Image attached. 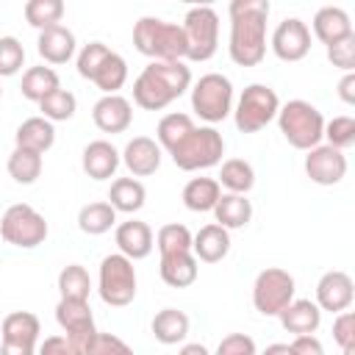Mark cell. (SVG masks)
Listing matches in <instances>:
<instances>
[{
  "label": "cell",
  "instance_id": "9c48e42d",
  "mask_svg": "<svg viewBox=\"0 0 355 355\" xmlns=\"http://www.w3.org/2000/svg\"><path fill=\"white\" fill-rule=\"evenodd\" d=\"M186 61H208L219 47V14L211 6H191L183 17Z\"/></svg>",
  "mask_w": 355,
  "mask_h": 355
},
{
  "label": "cell",
  "instance_id": "f1b7e54d",
  "mask_svg": "<svg viewBox=\"0 0 355 355\" xmlns=\"http://www.w3.org/2000/svg\"><path fill=\"white\" fill-rule=\"evenodd\" d=\"M189 324H191V322H189V316H186L183 311H178V308H161V311L153 316L150 330H153L155 341L172 347V344L186 341V336H189Z\"/></svg>",
  "mask_w": 355,
  "mask_h": 355
},
{
  "label": "cell",
  "instance_id": "f5cc1de1",
  "mask_svg": "<svg viewBox=\"0 0 355 355\" xmlns=\"http://www.w3.org/2000/svg\"><path fill=\"white\" fill-rule=\"evenodd\" d=\"M178 355H211V352H208V347H205V344H200V341H191V344H183Z\"/></svg>",
  "mask_w": 355,
  "mask_h": 355
},
{
  "label": "cell",
  "instance_id": "ba28073f",
  "mask_svg": "<svg viewBox=\"0 0 355 355\" xmlns=\"http://www.w3.org/2000/svg\"><path fill=\"white\" fill-rule=\"evenodd\" d=\"M97 294L111 308H125L136 297V266L122 252H111L100 261Z\"/></svg>",
  "mask_w": 355,
  "mask_h": 355
},
{
  "label": "cell",
  "instance_id": "f35d334b",
  "mask_svg": "<svg viewBox=\"0 0 355 355\" xmlns=\"http://www.w3.org/2000/svg\"><path fill=\"white\" fill-rule=\"evenodd\" d=\"M191 230L180 222H169L155 233V247L161 255H172V252H191Z\"/></svg>",
  "mask_w": 355,
  "mask_h": 355
},
{
  "label": "cell",
  "instance_id": "4316f807",
  "mask_svg": "<svg viewBox=\"0 0 355 355\" xmlns=\"http://www.w3.org/2000/svg\"><path fill=\"white\" fill-rule=\"evenodd\" d=\"M214 219L219 227L225 230H239V227H247L250 219H252V202L247 200V194H222L219 202L214 205Z\"/></svg>",
  "mask_w": 355,
  "mask_h": 355
},
{
  "label": "cell",
  "instance_id": "f546056e",
  "mask_svg": "<svg viewBox=\"0 0 355 355\" xmlns=\"http://www.w3.org/2000/svg\"><path fill=\"white\" fill-rule=\"evenodd\" d=\"M222 197V186L216 183V178H191L186 186H183V205L194 214H208L214 211V205L219 202Z\"/></svg>",
  "mask_w": 355,
  "mask_h": 355
},
{
  "label": "cell",
  "instance_id": "7bdbcfd3",
  "mask_svg": "<svg viewBox=\"0 0 355 355\" xmlns=\"http://www.w3.org/2000/svg\"><path fill=\"white\" fill-rule=\"evenodd\" d=\"M108 53H111V47H105L103 42H89V44H83L80 53H78V58H75L78 75H80L83 80H92V75L97 72V67L103 64V58H105Z\"/></svg>",
  "mask_w": 355,
  "mask_h": 355
},
{
  "label": "cell",
  "instance_id": "b9f144b4",
  "mask_svg": "<svg viewBox=\"0 0 355 355\" xmlns=\"http://www.w3.org/2000/svg\"><path fill=\"white\" fill-rule=\"evenodd\" d=\"M25 67V47L17 36H0V78H14Z\"/></svg>",
  "mask_w": 355,
  "mask_h": 355
},
{
  "label": "cell",
  "instance_id": "836d02e7",
  "mask_svg": "<svg viewBox=\"0 0 355 355\" xmlns=\"http://www.w3.org/2000/svg\"><path fill=\"white\" fill-rule=\"evenodd\" d=\"M116 225V211L100 200V202H89L78 211V227L86 233V236H103L108 233L111 227Z\"/></svg>",
  "mask_w": 355,
  "mask_h": 355
},
{
  "label": "cell",
  "instance_id": "4dcf8cb0",
  "mask_svg": "<svg viewBox=\"0 0 355 355\" xmlns=\"http://www.w3.org/2000/svg\"><path fill=\"white\" fill-rule=\"evenodd\" d=\"M55 89H61L58 72H55L53 67H44V64H39V67H28L25 75H22V83H19L22 97L31 100V103H36V105H39L47 94H53Z\"/></svg>",
  "mask_w": 355,
  "mask_h": 355
},
{
  "label": "cell",
  "instance_id": "8fae6325",
  "mask_svg": "<svg viewBox=\"0 0 355 355\" xmlns=\"http://www.w3.org/2000/svg\"><path fill=\"white\" fill-rule=\"evenodd\" d=\"M297 283L294 277L280 266H266L255 275L252 283V305L263 316H277L291 300H294Z\"/></svg>",
  "mask_w": 355,
  "mask_h": 355
},
{
  "label": "cell",
  "instance_id": "f907efd6",
  "mask_svg": "<svg viewBox=\"0 0 355 355\" xmlns=\"http://www.w3.org/2000/svg\"><path fill=\"white\" fill-rule=\"evenodd\" d=\"M338 97L352 105L355 103V72H344V78L338 80Z\"/></svg>",
  "mask_w": 355,
  "mask_h": 355
},
{
  "label": "cell",
  "instance_id": "8992f818",
  "mask_svg": "<svg viewBox=\"0 0 355 355\" xmlns=\"http://www.w3.org/2000/svg\"><path fill=\"white\" fill-rule=\"evenodd\" d=\"M191 111L208 122L216 125L233 114V83L222 72H205L200 80L191 83Z\"/></svg>",
  "mask_w": 355,
  "mask_h": 355
},
{
  "label": "cell",
  "instance_id": "83f0119b",
  "mask_svg": "<svg viewBox=\"0 0 355 355\" xmlns=\"http://www.w3.org/2000/svg\"><path fill=\"white\" fill-rule=\"evenodd\" d=\"M144 200H147V189L141 180L136 178H116L108 189V205L116 211V214H136L144 208Z\"/></svg>",
  "mask_w": 355,
  "mask_h": 355
},
{
  "label": "cell",
  "instance_id": "7402d4cb",
  "mask_svg": "<svg viewBox=\"0 0 355 355\" xmlns=\"http://www.w3.org/2000/svg\"><path fill=\"white\" fill-rule=\"evenodd\" d=\"M277 319H280V324H283L286 333H291V336H311L322 324V311H319V305L313 300H297L294 297L277 313Z\"/></svg>",
  "mask_w": 355,
  "mask_h": 355
},
{
  "label": "cell",
  "instance_id": "5bb4252c",
  "mask_svg": "<svg viewBox=\"0 0 355 355\" xmlns=\"http://www.w3.org/2000/svg\"><path fill=\"white\" fill-rule=\"evenodd\" d=\"M305 175L316 186H338L347 175V155L330 144H316L305 155Z\"/></svg>",
  "mask_w": 355,
  "mask_h": 355
},
{
  "label": "cell",
  "instance_id": "5b68a950",
  "mask_svg": "<svg viewBox=\"0 0 355 355\" xmlns=\"http://www.w3.org/2000/svg\"><path fill=\"white\" fill-rule=\"evenodd\" d=\"M225 155V139L214 125H194V130L169 150V158L183 172L211 169Z\"/></svg>",
  "mask_w": 355,
  "mask_h": 355
},
{
  "label": "cell",
  "instance_id": "52a82bcc",
  "mask_svg": "<svg viewBox=\"0 0 355 355\" xmlns=\"http://www.w3.org/2000/svg\"><path fill=\"white\" fill-rule=\"evenodd\" d=\"M280 111V97L266 83H250L233 103V122L241 133L263 130Z\"/></svg>",
  "mask_w": 355,
  "mask_h": 355
},
{
  "label": "cell",
  "instance_id": "d6986e66",
  "mask_svg": "<svg viewBox=\"0 0 355 355\" xmlns=\"http://www.w3.org/2000/svg\"><path fill=\"white\" fill-rule=\"evenodd\" d=\"M122 158H119V150L105 141V139H94L83 147V155H80V166L83 172L92 178V180H111L119 169Z\"/></svg>",
  "mask_w": 355,
  "mask_h": 355
},
{
  "label": "cell",
  "instance_id": "681fc988",
  "mask_svg": "<svg viewBox=\"0 0 355 355\" xmlns=\"http://www.w3.org/2000/svg\"><path fill=\"white\" fill-rule=\"evenodd\" d=\"M288 349H291V355H324V347L313 333L311 336H294Z\"/></svg>",
  "mask_w": 355,
  "mask_h": 355
},
{
  "label": "cell",
  "instance_id": "ac0fdd59",
  "mask_svg": "<svg viewBox=\"0 0 355 355\" xmlns=\"http://www.w3.org/2000/svg\"><path fill=\"white\" fill-rule=\"evenodd\" d=\"M114 241H116V250L130 258V261H141L153 252L155 247V239H153V230L147 222L141 219H128V222H119L116 230H114Z\"/></svg>",
  "mask_w": 355,
  "mask_h": 355
},
{
  "label": "cell",
  "instance_id": "7dc6e473",
  "mask_svg": "<svg viewBox=\"0 0 355 355\" xmlns=\"http://www.w3.org/2000/svg\"><path fill=\"white\" fill-rule=\"evenodd\" d=\"M214 355H258V347L252 341V336L247 333H230L219 341Z\"/></svg>",
  "mask_w": 355,
  "mask_h": 355
},
{
  "label": "cell",
  "instance_id": "816d5d0a",
  "mask_svg": "<svg viewBox=\"0 0 355 355\" xmlns=\"http://www.w3.org/2000/svg\"><path fill=\"white\" fill-rule=\"evenodd\" d=\"M0 355H36V347H25V344H8V341H0Z\"/></svg>",
  "mask_w": 355,
  "mask_h": 355
},
{
  "label": "cell",
  "instance_id": "2e32d148",
  "mask_svg": "<svg viewBox=\"0 0 355 355\" xmlns=\"http://www.w3.org/2000/svg\"><path fill=\"white\" fill-rule=\"evenodd\" d=\"M119 158H122L125 169L130 172V178L139 180V178H150V175H155V172L161 169L164 150H161L158 141L150 139V136H133V139L125 144V150L119 153Z\"/></svg>",
  "mask_w": 355,
  "mask_h": 355
},
{
  "label": "cell",
  "instance_id": "ee69618b",
  "mask_svg": "<svg viewBox=\"0 0 355 355\" xmlns=\"http://www.w3.org/2000/svg\"><path fill=\"white\" fill-rule=\"evenodd\" d=\"M327 61L341 72H352L355 69V33L330 44L327 47Z\"/></svg>",
  "mask_w": 355,
  "mask_h": 355
},
{
  "label": "cell",
  "instance_id": "484cf974",
  "mask_svg": "<svg viewBox=\"0 0 355 355\" xmlns=\"http://www.w3.org/2000/svg\"><path fill=\"white\" fill-rule=\"evenodd\" d=\"M39 336H42V322L31 311H14L0 324V341H8V344L39 347Z\"/></svg>",
  "mask_w": 355,
  "mask_h": 355
},
{
  "label": "cell",
  "instance_id": "4fadbf2b",
  "mask_svg": "<svg viewBox=\"0 0 355 355\" xmlns=\"http://www.w3.org/2000/svg\"><path fill=\"white\" fill-rule=\"evenodd\" d=\"M269 47H272V53H275L280 61H286V64L302 61V58L311 53V28H308V22H302L300 17H286V19L277 22V28L272 31Z\"/></svg>",
  "mask_w": 355,
  "mask_h": 355
},
{
  "label": "cell",
  "instance_id": "c3c4849f",
  "mask_svg": "<svg viewBox=\"0 0 355 355\" xmlns=\"http://www.w3.org/2000/svg\"><path fill=\"white\" fill-rule=\"evenodd\" d=\"M36 355H83L80 349H75L67 336H47L44 341H39Z\"/></svg>",
  "mask_w": 355,
  "mask_h": 355
},
{
  "label": "cell",
  "instance_id": "74e56055",
  "mask_svg": "<svg viewBox=\"0 0 355 355\" xmlns=\"http://www.w3.org/2000/svg\"><path fill=\"white\" fill-rule=\"evenodd\" d=\"M25 19L31 28L36 31H47L53 25H61V17H64V3L61 0H28L25 3Z\"/></svg>",
  "mask_w": 355,
  "mask_h": 355
},
{
  "label": "cell",
  "instance_id": "ab89813d",
  "mask_svg": "<svg viewBox=\"0 0 355 355\" xmlns=\"http://www.w3.org/2000/svg\"><path fill=\"white\" fill-rule=\"evenodd\" d=\"M39 111H42V116L50 119V122H67V119L75 116V111H78V100H75L72 92H67V89H55L53 94H47V97L39 103Z\"/></svg>",
  "mask_w": 355,
  "mask_h": 355
},
{
  "label": "cell",
  "instance_id": "7a4b0ae2",
  "mask_svg": "<svg viewBox=\"0 0 355 355\" xmlns=\"http://www.w3.org/2000/svg\"><path fill=\"white\" fill-rule=\"evenodd\" d=\"M191 89L186 61H150L133 80V103L144 111H164Z\"/></svg>",
  "mask_w": 355,
  "mask_h": 355
},
{
  "label": "cell",
  "instance_id": "ffe728a7",
  "mask_svg": "<svg viewBox=\"0 0 355 355\" xmlns=\"http://www.w3.org/2000/svg\"><path fill=\"white\" fill-rule=\"evenodd\" d=\"M36 50L39 55L47 61V64H67L75 58L78 53V42H75V33L67 28V25H53L47 31H39V39H36Z\"/></svg>",
  "mask_w": 355,
  "mask_h": 355
},
{
  "label": "cell",
  "instance_id": "d6a6232c",
  "mask_svg": "<svg viewBox=\"0 0 355 355\" xmlns=\"http://www.w3.org/2000/svg\"><path fill=\"white\" fill-rule=\"evenodd\" d=\"M125 80H128V61L119 53H114V50L103 58V64L92 75V83L103 94H119V89L125 86Z\"/></svg>",
  "mask_w": 355,
  "mask_h": 355
},
{
  "label": "cell",
  "instance_id": "7c38bea8",
  "mask_svg": "<svg viewBox=\"0 0 355 355\" xmlns=\"http://www.w3.org/2000/svg\"><path fill=\"white\" fill-rule=\"evenodd\" d=\"M55 322L64 330L67 341L86 355L92 338L97 336L94 313L89 308V300H58V305H55Z\"/></svg>",
  "mask_w": 355,
  "mask_h": 355
},
{
  "label": "cell",
  "instance_id": "bcb514c9",
  "mask_svg": "<svg viewBox=\"0 0 355 355\" xmlns=\"http://www.w3.org/2000/svg\"><path fill=\"white\" fill-rule=\"evenodd\" d=\"M333 341L341 349H355V313L352 311H341L333 319Z\"/></svg>",
  "mask_w": 355,
  "mask_h": 355
},
{
  "label": "cell",
  "instance_id": "cb8c5ba5",
  "mask_svg": "<svg viewBox=\"0 0 355 355\" xmlns=\"http://www.w3.org/2000/svg\"><path fill=\"white\" fill-rule=\"evenodd\" d=\"M53 144H55V125H53L50 119H44L42 114L22 119V125H19L17 133H14V147L33 150V153H39V155H44Z\"/></svg>",
  "mask_w": 355,
  "mask_h": 355
},
{
  "label": "cell",
  "instance_id": "8d00e7d4",
  "mask_svg": "<svg viewBox=\"0 0 355 355\" xmlns=\"http://www.w3.org/2000/svg\"><path fill=\"white\" fill-rule=\"evenodd\" d=\"M58 294H61V300H89V294H92V277L86 272V266L67 263L58 272Z\"/></svg>",
  "mask_w": 355,
  "mask_h": 355
},
{
  "label": "cell",
  "instance_id": "db71d44e",
  "mask_svg": "<svg viewBox=\"0 0 355 355\" xmlns=\"http://www.w3.org/2000/svg\"><path fill=\"white\" fill-rule=\"evenodd\" d=\"M258 355H291V349H288V344H269L263 352H258Z\"/></svg>",
  "mask_w": 355,
  "mask_h": 355
},
{
  "label": "cell",
  "instance_id": "e0dca14e",
  "mask_svg": "<svg viewBox=\"0 0 355 355\" xmlns=\"http://www.w3.org/2000/svg\"><path fill=\"white\" fill-rule=\"evenodd\" d=\"M92 122L103 133H125L133 122V105L122 94H103L92 105Z\"/></svg>",
  "mask_w": 355,
  "mask_h": 355
},
{
  "label": "cell",
  "instance_id": "3957f363",
  "mask_svg": "<svg viewBox=\"0 0 355 355\" xmlns=\"http://www.w3.org/2000/svg\"><path fill=\"white\" fill-rule=\"evenodd\" d=\"M133 47L150 61H186L183 28L161 17H141L133 25Z\"/></svg>",
  "mask_w": 355,
  "mask_h": 355
},
{
  "label": "cell",
  "instance_id": "d590c367",
  "mask_svg": "<svg viewBox=\"0 0 355 355\" xmlns=\"http://www.w3.org/2000/svg\"><path fill=\"white\" fill-rule=\"evenodd\" d=\"M8 175L14 183L19 186H31L39 180L42 175V155L33 153V150H22V147H14L11 155H8Z\"/></svg>",
  "mask_w": 355,
  "mask_h": 355
},
{
  "label": "cell",
  "instance_id": "9a60e30c",
  "mask_svg": "<svg viewBox=\"0 0 355 355\" xmlns=\"http://www.w3.org/2000/svg\"><path fill=\"white\" fill-rule=\"evenodd\" d=\"M355 300V283L347 272L341 269H330L319 277L316 283V305L319 311H327V313H341V311H349Z\"/></svg>",
  "mask_w": 355,
  "mask_h": 355
},
{
  "label": "cell",
  "instance_id": "d4e9b609",
  "mask_svg": "<svg viewBox=\"0 0 355 355\" xmlns=\"http://www.w3.org/2000/svg\"><path fill=\"white\" fill-rule=\"evenodd\" d=\"M161 280L172 288H189L197 283L200 275V261L191 252H172V255H161L158 263Z\"/></svg>",
  "mask_w": 355,
  "mask_h": 355
},
{
  "label": "cell",
  "instance_id": "30bf717a",
  "mask_svg": "<svg viewBox=\"0 0 355 355\" xmlns=\"http://www.w3.org/2000/svg\"><path fill=\"white\" fill-rule=\"evenodd\" d=\"M50 227L47 219L28 202H14L0 216V236L6 244H14L19 250H33L44 244Z\"/></svg>",
  "mask_w": 355,
  "mask_h": 355
},
{
  "label": "cell",
  "instance_id": "11a10c76",
  "mask_svg": "<svg viewBox=\"0 0 355 355\" xmlns=\"http://www.w3.org/2000/svg\"><path fill=\"white\" fill-rule=\"evenodd\" d=\"M0 100H3V86H0Z\"/></svg>",
  "mask_w": 355,
  "mask_h": 355
},
{
  "label": "cell",
  "instance_id": "1f68e13d",
  "mask_svg": "<svg viewBox=\"0 0 355 355\" xmlns=\"http://www.w3.org/2000/svg\"><path fill=\"white\" fill-rule=\"evenodd\" d=\"M216 183L222 189H227V194H247L255 186V169L250 161L244 158H227L219 166V178Z\"/></svg>",
  "mask_w": 355,
  "mask_h": 355
},
{
  "label": "cell",
  "instance_id": "f6af8a7d",
  "mask_svg": "<svg viewBox=\"0 0 355 355\" xmlns=\"http://www.w3.org/2000/svg\"><path fill=\"white\" fill-rule=\"evenodd\" d=\"M86 355H133V349H130L128 341H122L119 336H114V333H100V330H97V336L92 338L89 349H86Z\"/></svg>",
  "mask_w": 355,
  "mask_h": 355
},
{
  "label": "cell",
  "instance_id": "60d3db41",
  "mask_svg": "<svg viewBox=\"0 0 355 355\" xmlns=\"http://www.w3.org/2000/svg\"><path fill=\"white\" fill-rule=\"evenodd\" d=\"M330 147H336V150H347V147H352L355 144V119L352 116H333L330 122H324V136H322Z\"/></svg>",
  "mask_w": 355,
  "mask_h": 355
},
{
  "label": "cell",
  "instance_id": "277c9868",
  "mask_svg": "<svg viewBox=\"0 0 355 355\" xmlns=\"http://www.w3.org/2000/svg\"><path fill=\"white\" fill-rule=\"evenodd\" d=\"M277 128L294 150H313L324 136V116L308 100H288L277 111Z\"/></svg>",
  "mask_w": 355,
  "mask_h": 355
},
{
  "label": "cell",
  "instance_id": "6da1fadb",
  "mask_svg": "<svg viewBox=\"0 0 355 355\" xmlns=\"http://www.w3.org/2000/svg\"><path fill=\"white\" fill-rule=\"evenodd\" d=\"M269 0H233L227 6L230 14V39L227 55L239 67H258L266 55V19Z\"/></svg>",
  "mask_w": 355,
  "mask_h": 355
},
{
  "label": "cell",
  "instance_id": "44dd1931",
  "mask_svg": "<svg viewBox=\"0 0 355 355\" xmlns=\"http://www.w3.org/2000/svg\"><path fill=\"white\" fill-rule=\"evenodd\" d=\"M230 252V230L219 227L216 222L202 225L191 236V255L202 263H219Z\"/></svg>",
  "mask_w": 355,
  "mask_h": 355
},
{
  "label": "cell",
  "instance_id": "603a6c76",
  "mask_svg": "<svg viewBox=\"0 0 355 355\" xmlns=\"http://www.w3.org/2000/svg\"><path fill=\"white\" fill-rule=\"evenodd\" d=\"M311 28H313V36L324 47H330V44H336V42H341V39H347V36L355 33L352 31V22H349V14L344 8H338V6H322L313 14Z\"/></svg>",
  "mask_w": 355,
  "mask_h": 355
},
{
  "label": "cell",
  "instance_id": "e575fe53",
  "mask_svg": "<svg viewBox=\"0 0 355 355\" xmlns=\"http://www.w3.org/2000/svg\"><path fill=\"white\" fill-rule=\"evenodd\" d=\"M194 130V119L189 114H180V111H172L166 116H161L158 128H155V141L161 150H172L178 141H183L189 133Z\"/></svg>",
  "mask_w": 355,
  "mask_h": 355
}]
</instances>
